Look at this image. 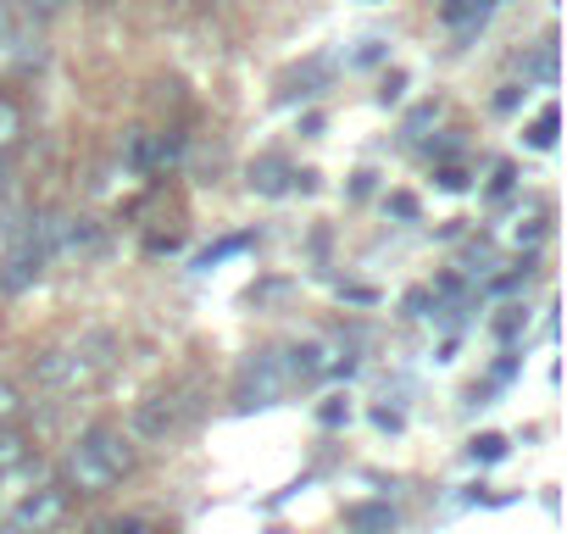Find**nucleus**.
<instances>
[{"label": "nucleus", "mask_w": 567, "mask_h": 534, "mask_svg": "<svg viewBox=\"0 0 567 534\" xmlns=\"http://www.w3.org/2000/svg\"><path fill=\"white\" fill-rule=\"evenodd\" d=\"M68 479L84 490V495H101V490H112L117 484V468L84 440V445H73V456H68Z\"/></svg>", "instance_id": "1"}, {"label": "nucleus", "mask_w": 567, "mask_h": 534, "mask_svg": "<svg viewBox=\"0 0 567 534\" xmlns=\"http://www.w3.org/2000/svg\"><path fill=\"white\" fill-rule=\"evenodd\" d=\"M62 506H68L62 490H34V495H23V501H18V534H29V528L45 534V528L62 517Z\"/></svg>", "instance_id": "2"}, {"label": "nucleus", "mask_w": 567, "mask_h": 534, "mask_svg": "<svg viewBox=\"0 0 567 534\" xmlns=\"http://www.w3.org/2000/svg\"><path fill=\"white\" fill-rule=\"evenodd\" d=\"M29 274H40V245H34V234H23V239L12 245V256H7V290H23Z\"/></svg>", "instance_id": "3"}, {"label": "nucleus", "mask_w": 567, "mask_h": 534, "mask_svg": "<svg viewBox=\"0 0 567 534\" xmlns=\"http://www.w3.org/2000/svg\"><path fill=\"white\" fill-rule=\"evenodd\" d=\"M90 445H95V451H101V456H106L117 473H123V468H134V451H128V440H117L112 429H95V434H90Z\"/></svg>", "instance_id": "4"}, {"label": "nucleus", "mask_w": 567, "mask_h": 534, "mask_svg": "<svg viewBox=\"0 0 567 534\" xmlns=\"http://www.w3.org/2000/svg\"><path fill=\"white\" fill-rule=\"evenodd\" d=\"M18 134H23V112H18L12 101H0V151H7Z\"/></svg>", "instance_id": "5"}, {"label": "nucleus", "mask_w": 567, "mask_h": 534, "mask_svg": "<svg viewBox=\"0 0 567 534\" xmlns=\"http://www.w3.org/2000/svg\"><path fill=\"white\" fill-rule=\"evenodd\" d=\"M12 45H18V29H12L7 7H0V62H12Z\"/></svg>", "instance_id": "6"}, {"label": "nucleus", "mask_w": 567, "mask_h": 534, "mask_svg": "<svg viewBox=\"0 0 567 534\" xmlns=\"http://www.w3.org/2000/svg\"><path fill=\"white\" fill-rule=\"evenodd\" d=\"M18 456H23V440H18V434H0V468L18 462Z\"/></svg>", "instance_id": "7"}, {"label": "nucleus", "mask_w": 567, "mask_h": 534, "mask_svg": "<svg viewBox=\"0 0 567 534\" xmlns=\"http://www.w3.org/2000/svg\"><path fill=\"white\" fill-rule=\"evenodd\" d=\"M351 523H362V528H384V523H390V528H395V512H357Z\"/></svg>", "instance_id": "8"}, {"label": "nucleus", "mask_w": 567, "mask_h": 534, "mask_svg": "<svg viewBox=\"0 0 567 534\" xmlns=\"http://www.w3.org/2000/svg\"><path fill=\"white\" fill-rule=\"evenodd\" d=\"M12 412H18V390L0 384V418H12Z\"/></svg>", "instance_id": "9"}]
</instances>
